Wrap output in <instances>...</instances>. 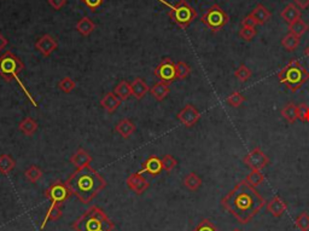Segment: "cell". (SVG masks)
<instances>
[{
	"label": "cell",
	"instance_id": "1",
	"mask_svg": "<svg viewBox=\"0 0 309 231\" xmlns=\"http://www.w3.org/2000/svg\"><path fill=\"white\" fill-rule=\"evenodd\" d=\"M265 205L266 200L245 179L238 183L221 200L222 207L240 224H248Z\"/></svg>",
	"mask_w": 309,
	"mask_h": 231
},
{
	"label": "cell",
	"instance_id": "2",
	"mask_svg": "<svg viewBox=\"0 0 309 231\" xmlns=\"http://www.w3.org/2000/svg\"><path fill=\"white\" fill-rule=\"evenodd\" d=\"M65 184L82 204H90L106 187V180L92 167H85L77 169Z\"/></svg>",
	"mask_w": 309,
	"mask_h": 231
},
{
	"label": "cell",
	"instance_id": "3",
	"mask_svg": "<svg viewBox=\"0 0 309 231\" xmlns=\"http://www.w3.org/2000/svg\"><path fill=\"white\" fill-rule=\"evenodd\" d=\"M72 228L75 231H113L115 224L103 210L92 206L73 223Z\"/></svg>",
	"mask_w": 309,
	"mask_h": 231
},
{
	"label": "cell",
	"instance_id": "4",
	"mask_svg": "<svg viewBox=\"0 0 309 231\" xmlns=\"http://www.w3.org/2000/svg\"><path fill=\"white\" fill-rule=\"evenodd\" d=\"M278 80L291 92H297L309 80V72L297 60H292L278 73Z\"/></svg>",
	"mask_w": 309,
	"mask_h": 231
},
{
	"label": "cell",
	"instance_id": "5",
	"mask_svg": "<svg viewBox=\"0 0 309 231\" xmlns=\"http://www.w3.org/2000/svg\"><path fill=\"white\" fill-rule=\"evenodd\" d=\"M23 69L24 64L14 52L6 51L0 56V75H1L2 79H4L5 81H7V83H10V81L12 80H16L17 83H19V85L22 87V90H24V92L27 93L28 98L32 101L33 104H37L34 100H32V97H30L29 93L27 92L26 87H24V85L22 84V81L19 80V73Z\"/></svg>",
	"mask_w": 309,
	"mask_h": 231
},
{
	"label": "cell",
	"instance_id": "6",
	"mask_svg": "<svg viewBox=\"0 0 309 231\" xmlns=\"http://www.w3.org/2000/svg\"><path fill=\"white\" fill-rule=\"evenodd\" d=\"M158 1L168 6L169 17H171L174 23L178 24L182 29H186L197 19V11L186 0H180L175 5L168 4L164 0H158Z\"/></svg>",
	"mask_w": 309,
	"mask_h": 231
},
{
	"label": "cell",
	"instance_id": "7",
	"mask_svg": "<svg viewBox=\"0 0 309 231\" xmlns=\"http://www.w3.org/2000/svg\"><path fill=\"white\" fill-rule=\"evenodd\" d=\"M201 22L212 33H217L230 22V16L222 7L215 4L207 10L201 17Z\"/></svg>",
	"mask_w": 309,
	"mask_h": 231
},
{
	"label": "cell",
	"instance_id": "8",
	"mask_svg": "<svg viewBox=\"0 0 309 231\" xmlns=\"http://www.w3.org/2000/svg\"><path fill=\"white\" fill-rule=\"evenodd\" d=\"M70 195H72V191L68 188V185L63 183L62 180H56L55 183L50 185L49 189L45 191V196L51 201L52 205L62 206L69 199Z\"/></svg>",
	"mask_w": 309,
	"mask_h": 231
},
{
	"label": "cell",
	"instance_id": "9",
	"mask_svg": "<svg viewBox=\"0 0 309 231\" xmlns=\"http://www.w3.org/2000/svg\"><path fill=\"white\" fill-rule=\"evenodd\" d=\"M154 77L159 79V81H163L171 85L176 79V67L175 63L169 57L164 58L154 70Z\"/></svg>",
	"mask_w": 309,
	"mask_h": 231
},
{
	"label": "cell",
	"instance_id": "10",
	"mask_svg": "<svg viewBox=\"0 0 309 231\" xmlns=\"http://www.w3.org/2000/svg\"><path fill=\"white\" fill-rule=\"evenodd\" d=\"M243 162L251 171H262L270 164V159L260 148H255L243 159Z\"/></svg>",
	"mask_w": 309,
	"mask_h": 231
},
{
	"label": "cell",
	"instance_id": "11",
	"mask_svg": "<svg viewBox=\"0 0 309 231\" xmlns=\"http://www.w3.org/2000/svg\"><path fill=\"white\" fill-rule=\"evenodd\" d=\"M178 120L180 121L185 127H192L193 125H196L198 123V120L201 119V113L196 109V106H193L192 104H186L184 108L176 115Z\"/></svg>",
	"mask_w": 309,
	"mask_h": 231
},
{
	"label": "cell",
	"instance_id": "12",
	"mask_svg": "<svg viewBox=\"0 0 309 231\" xmlns=\"http://www.w3.org/2000/svg\"><path fill=\"white\" fill-rule=\"evenodd\" d=\"M57 47V40L50 34L42 35V37H40L39 39L37 40V42H35V49L41 53L42 56H45V57H49Z\"/></svg>",
	"mask_w": 309,
	"mask_h": 231
},
{
	"label": "cell",
	"instance_id": "13",
	"mask_svg": "<svg viewBox=\"0 0 309 231\" xmlns=\"http://www.w3.org/2000/svg\"><path fill=\"white\" fill-rule=\"evenodd\" d=\"M127 187L136 195H141L149 188V182L140 173H132L127 177Z\"/></svg>",
	"mask_w": 309,
	"mask_h": 231
},
{
	"label": "cell",
	"instance_id": "14",
	"mask_svg": "<svg viewBox=\"0 0 309 231\" xmlns=\"http://www.w3.org/2000/svg\"><path fill=\"white\" fill-rule=\"evenodd\" d=\"M163 171V165H162V159L157 156H150L145 162L143 164V168L138 172V173H148L151 177L158 176L161 172Z\"/></svg>",
	"mask_w": 309,
	"mask_h": 231
},
{
	"label": "cell",
	"instance_id": "15",
	"mask_svg": "<svg viewBox=\"0 0 309 231\" xmlns=\"http://www.w3.org/2000/svg\"><path fill=\"white\" fill-rule=\"evenodd\" d=\"M70 162L74 165L77 168H85V167H90L91 162H92V156L82 148H78L74 154L70 157Z\"/></svg>",
	"mask_w": 309,
	"mask_h": 231
},
{
	"label": "cell",
	"instance_id": "16",
	"mask_svg": "<svg viewBox=\"0 0 309 231\" xmlns=\"http://www.w3.org/2000/svg\"><path fill=\"white\" fill-rule=\"evenodd\" d=\"M122 101L117 97L114 92H108L103 96L102 100H100V105L108 111L109 114H113L117 110L118 106L121 105Z\"/></svg>",
	"mask_w": 309,
	"mask_h": 231
},
{
	"label": "cell",
	"instance_id": "17",
	"mask_svg": "<svg viewBox=\"0 0 309 231\" xmlns=\"http://www.w3.org/2000/svg\"><path fill=\"white\" fill-rule=\"evenodd\" d=\"M302 14H301V10L296 6L295 4H288L280 12V17L286 22V23L291 24L295 21L301 19Z\"/></svg>",
	"mask_w": 309,
	"mask_h": 231
},
{
	"label": "cell",
	"instance_id": "18",
	"mask_svg": "<svg viewBox=\"0 0 309 231\" xmlns=\"http://www.w3.org/2000/svg\"><path fill=\"white\" fill-rule=\"evenodd\" d=\"M250 16L254 19V21L256 22V24H261V26H262V24H266L268 21H270V17H272V14L268 11V9L265 6V5L257 4L256 6L254 7V10L251 11Z\"/></svg>",
	"mask_w": 309,
	"mask_h": 231
},
{
	"label": "cell",
	"instance_id": "19",
	"mask_svg": "<svg viewBox=\"0 0 309 231\" xmlns=\"http://www.w3.org/2000/svg\"><path fill=\"white\" fill-rule=\"evenodd\" d=\"M286 210H288V205L279 196H274L267 204V210L275 218L282 217Z\"/></svg>",
	"mask_w": 309,
	"mask_h": 231
},
{
	"label": "cell",
	"instance_id": "20",
	"mask_svg": "<svg viewBox=\"0 0 309 231\" xmlns=\"http://www.w3.org/2000/svg\"><path fill=\"white\" fill-rule=\"evenodd\" d=\"M171 92V87L169 84L163 83V81H158V83L154 84L153 87L150 88V93L154 96V98L158 102H162L167 96Z\"/></svg>",
	"mask_w": 309,
	"mask_h": 231
},
{
	"label": "cell",
	"instance_id": "21",
	"mask_svg": "<svg viewBox=\"0 0 309 231\" xmlns=\"http://www.w3.org/2000/svg\"><path fill=\"white\" fill-rule=\"evenodd\" d=\"M131 88H132V95L136 98L138 101H140L146 93L149 92V86L143 79L140 78H135L131 84Z\"/></svg>",
	"mask_w": 309,
	"mask_h": 231
},
{
	"label": "cell",
	"instance_id": "22",
	"mask_svg": "<svg viewBox=\"0 0 309 231\" xmlns=\"http://www.w3.org/2000/svg\"><path fill=\"white\" fill-rule=\"evenodd\" d=\"M115 131L117 132L121 137L127 139L136 131V126L134 125L133 121H131L129 119H122V120L115 126Z\"/></svg>",
	"mask_w": 309,
	"mask_h": 231
},
{
	"label": "cell",
	"instance_id": "23",
	"mask_svg": "<svg viewBox=\"0 0 309 231\" xmlns=\"http://www.w3.org/2000/svg\"><path fill=\"white\" fill-rule=\"evenodd\" d=\"M75 28H77V30L80 33L81 35H82V37H88V35H91L93 32H95L96 24L95 22L90 19V17L85 16L82 17V19L78 20Z\"/></svg>",
	"mask_w": 309,
	"mask_h": 231
},
{
	"label": "cell",
	"instance_id": "24",
	"mask_svg": "<svg viewBox=\"0 0 309 231\" xmlns=\"http://www.w3.org/2000/svg\"><path fill=\"white\" fill-rule=\"evenodd\" d=\"M60 207H62L60 205H52L51 204L50 208L47 210V213H46V215H45L44 220H42V224H41V227H40V229L44 230L47 223L55 222V220L59 219L60 215H62V208Z\"/></svg>",
	"mask_w": 309,
	"mask_h": 231
},
{
	"label": "cell",
	"instance_id": "25",
	"mask_svg": "<svg viewBox=\"0 0 309 231\" xmlns=\"http://www.w3.org/2000/svg\"><path fill=\"white\" fill-rule=\"evenodd\" d=\"M19 128L22 133H24L26 136L30 137L38 131V123L34 120V119L30 118V116H27V118H24L23 120L19 123Z\"/></svg>",
	"mask_w": 309,
	"mask_h": 231
},
{
	"label": "cell",
	"instance_id": "26",
	"mask_svg": "<svg viewBox=\"0 0 309 231\" xmlns=\"http://www.w3.org/2000/svg\"><path fill=\"white\" fill-rule=\"evenodd\" d=\"M182 183H184L185 188L189 189L190 191H197L202 185V178L194 172H191V173L186 174Z\"/></svg>",
	"mask_w": 309,
	"mask_h": 231
},
{
	"label": "cell",
	"instance_id": "27",
	"mask_svg": "<svg viewBox=\"0 0 309 231\" xmlns=\"http://www.w3.org/2000/svg\"><path fill=\"white\" fill-rule=\"evenodd\" d=\"M16 166V161L11 157V155L4 154L0 155V173L6 176Z\"/></svg>",
	"mask_w": 309,
	"mask_h": 231
},
{
	"label": "cell",
	"instance_id": "28",
	"mask_svg": "<svg viewBox=\"0 0 309 231\" xmlns=\"http://www.w3.org/2000/svg\"><path fill=\"white\" fill-rule=\"evenodd\" d=\"M114 93H115L122 102L123 101H127L132 95L131 84H128L126 80H122L121 83H118L117 85H116Z\"/></svg>",
	"mask_w": 309,
	"mask_h": 231
},
{
	"label": "cell",
	"instance_id": "29",
	"mask_svg": "<svg viewBox=\"0 0 309 231\" xmlns=\"http://www.w3.org/2000/svg\"><path fill=\"white\" fill-rule=\"evenodd\" d=\"M282 45L286 51L293 52L297 49L298 45H300V37H297V35L295 34H291V33H288V34L283 38Z\"/></svg>",
	"mask_w": 309,
	"mask_h": 231
},
{
	"label": "cell",
	"instance_id": "30",
	"mask_svg": "<svg viewBox=\"0 0 309 231\" xmlns=\"http://www.w3.org/2000/svg\"><path fill=\"white\" fill-rule=\"evenodd\" d=\"M282 115L289 124H295L297 120V105L293 103L286 104L282 109Z\"/></svg>",
	"mask_w": 309,
	"mask_h": 231
},
{
	"label": "cell",
	"instance_id": "31",
	"mask_svg": "<svg viewBox=\"0 0 309 231\" xmlns=\"http://www.w3.org/2000/svg\"><path fill=\"white\" fill-rule=\"evenodd\" d=\"M309 29V24L306 23L303 20H297V21H295L293 23L289 24V33H291V34H295L297 35V37H302L305 33H307Z\"/></svg>",
	"mask_w": 309,
	"mask_h": 231
},
{
	"label": "cell",
	"instance_id": "32",
	"mask_svg": "<svg viewBox=\"0 0 309 231\" xmlns=\"http://www.w3.org/2000/svg\"><path fill=\"white\" fill-rule=\"evenodd\" d=\"M42 171L40 167L35 166V165H32V166H29L28 168L26 169V172H24V176H26L27 180H29L30 183H38L40 179H41L42 177Z\"/></svg>",
	"mask_w": 309,
	"mask_h": 231
},
{
	"label": "cell",
	"instance_id": "33",
	"mask_svg": "<svg viewBox=\"0 0 309 231\" xmlns=\"http://www.w3.org/2000/svg\"><path fill=\"white\" fill-rule=\"evenodd\" d=\"M245 180H247L248 184L251 185L252 188H257L258 185H261L263 183V180H265V176H263L261 171H251L249 174H248Z\"/></svg>",
	"mask_w": 309,
	"mask_h": 231
},
{
	"label": "cell",
	"instance_id": "34",
	"mask_svg": "<svg viewBox=\"0 0 309 231\" xmlns=\"http://www.w3.org/2000/svg\"><path fill=\"white\" fill-rule=\"evenodd\" d=\"M176 67V79L179 80H184L191 74V67L185 62H178L175 64Z\"/></svg>",
	"mask_w": 309,
	"mask_h": 231
},
{
	"label": "cell",
	"instance_id": "35",
	"mask_svg": "<svg viewBox=\"0 0 309 231\" xmlns=\"http://www.w3.org/2000/svg\"><path fill=\"white\" fill-rule=\"evenodd\" d=\"M251 70L247 67L245 64H242L237 70L234 72V77L240 81V83H247L250 78H251Z\"/></svg>",
	"mask_w": 309,
	"mask_h": 231
},
{
	"label": "cell",
	"instance_id": "36",
	"mask_svg": "<svg viewBox=\"0 0 309 231\" xmlns=\"http://www.w3.org/2000/svg\"><path fill=\"white\" fill-rule=\"evenodd\" d=\"M58 87H59V90L63 91L64 93H70L75 87H77V84H75V81L73 80L72 78L65 77L59 81Z\"/></svg>",
	"mask_w": 309,
	"mask_h": 231
},
{
	"label": "cell",
	"instance_id": "37",
	"mask_svg": "<svg viewBox=\"0 0 309 231\" xmlns=\"http://www.w3.org/2000/svg\"><path fill=\"white\" fill-rule=\"evenodd\" d=\"M296 228L301 231H309V214L307 212L301 213L296 219Z\"/></svg>",
	"mask_w": 309,
	"mask_h": 231
},
{
	"label": "cell",
	"instance_id": "38",
	"mask_svg": "<svg viewBox=\"0 0 309 231\" xmlns=\"http://www.w3.org/2000/svg\"><path fill=\"white\" fill-rule=\"evenodd\" d=\"M245 101V97L242 95L240 92H238V91H235V92L231 93V95L227 97L226 102L227 104H230V105L234 106V108H238V106L242 105V103Z\"/></svg>",
	"mask_w": 309,
	"mask_h": 231
},
{
	"label": "cell",
	"instance_id": "39",
	"mask_svg": "<svg viewBox=\"0 0 309 231\" xmlns=\"http://www.w3.org/2000/svg\"><path fill=\"white\" fill-rule=\"evenodd\" d=\"M257 34V30L255 29V27H243L239 30V37L242 39H244L245 42H251Z\"/></svg>",
	"mask_w": 309,
	"mask_h": 231
},
{
	"label": "cell",
	"instance_id": "40",
	"mask_svg": "<svg viewBox=\"0 0 309 231\" xmlns=\"http://www.w3.org/2000/svg\"><path fill=\"white\" fill-rule=\"evenodd\" d=\"M297 119L302 123H309V105L307 103H300L297 105Z\"/></svg>",
	"mask_w": 309,
	"mask_h": 231
},
{
	"label": "cell",
	"instance_id": "41",
	"mask_svg": "<svg viewBox=\"0 0 309 231\" xmlns=\"http://www.w3.org/2000/svg\"><path fill=\"white\" fill-rule=\"evenodd\" d=\"M162 165H163L164 171L172 172L174 168H175L176 165H178V161H176L172 155L168 154V155H164V156L162 157Z\"/></svg>",
	"mask_w": 309,
	"mask_h": 231
},
{
	"label": "cell",
	"instance_id": "42",
	"mask_svg": "<svg viewBox=\"0 0 309 231\" xmlns=\"http://www.w3.org/2000/svg\"><path fill=\"white\" fill-rule=\"evenodd\" d=\"M192 231H220L210 219H203Z\"/></svg>",
	"mask_w": 309,
	"mask_h": 231
},
{
	"label": "cell",
	"instance_id": "43",
	"mask_svg": "<svg viewBox=\"0 0 309 231\" xmlns=\"http://www.w3.org/2000/svg\"><path fill=\"white\" fill-rule=\"evenodd\" d=\"M88 9H91L92 11H96L98 7L102 6L104 0H81Z\"/></svg>",
	"mask_w": 309,
	"mask_h": 231
},
{
	"label": "cell",
	"instance_id": "44",
	"mask_svg": "<svg viewBox=\"0 0 309 231\" xmlns=\"http://www.w3.org/2000/svg\"><path fill=\"white\" fill-rule=\"evenodd\" d=\"M49 4L51 5L53 10H60L63 6H65L67 0H49Z\"/></svg>",
	"mask_w": 309,
	"mask_h": 231
},
{
	"label": "cell",
	"instance_id": "45",
	"mask_svg": "<svg viewBox=\"0 0 309 231\" xmlns=\"http://www.w3.org/2000/svg\"><path fill=\"white\" fill-rule=\"evenodd\" d=\"M242 26L243 27H255V26H257V24H256V22L254 21V19H252L250 15H248L247 17H244V19H243Z\"/></svg>",
	"mask_w": 309,
	"mask_h": 231
},
{
	"label": "cell",
	"instance_id": "46",
	"mask_svg": "<svg viewBox=\"0 0 309 231\" xmlns=\"http://www.w3.org/2000/svg\"><path fill=\"white\" fill-rule=\"evenodd\" d=\"M293 4L298 7V9H307L309 6V0H293Z\"/></svg>",
	"mask_w": 309,
	"mask_h": 231
},
{
	"label": "cell",
	"instance_id": "47",
	"mask_svg": "<svg viewBox=\"0 0 309 231\" xmlns=\"http://www.w3.org/2000/svg\"><path fill=\"white\" fill-rule=\"evenodd\" d=\"M7 44H9V40H7L6 38L0 33V52H1L2 50H5V47L7 46Z\"/></svg>",
	"mask_w": 309,
	"mask_h": 231
},
{
	"label": "cell",
	"instance_id": "48",
	"mask_svg": "<svg viewBox=\"0 0 309 231\" xmlns=\"http://www.w3.org/2000/svg\"><path fill=\"white\" fill-rule=\"evenodd\" d=\"M305 55L307 56V57L309 58V45H308V46L306 47V49H305Z\"/></svg>",
	"mask_w": 309,
	"mask_h": 231
},
{
	"label": "cell",
	"instance_id": "49",
	"mask_svg": "<svg viewBox=\"0 0 309 231\" xmlns=\"http://www.w3.org/2000/svg\"><path fill=\"white\" fill-rule=\"evenodd\" d=\"M232 231H243V230H240V229H233Z\"/></svg>",
	"mask_w": 309,
	"mask_h": 231
}]
</instances>
